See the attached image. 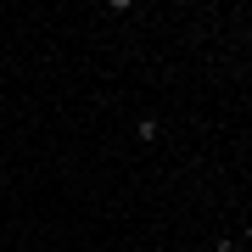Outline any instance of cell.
I'll list each match as a JSON object with an SVG mask.
<instances>
[{"mask_svg": "<svg viewBox=\"0 0 252 252\" xmlns=\"http://www.w3.org/2000/svg\"><path fill=\"white\" fill-rule=\"evenodd\" d=\"M135 135H140V140H146V146H152V140H157V135H162V124H157V118H152V112H146V118H140V124H135Z\"/></svg>", "mask_w": 252, "mask_h": 252, "instance_id": "1", "label": "cell"}, {"mask_svg": "<svg viewBox=\"0 0 252 252\" xmlns=\"http://www.w3.org/2000/svg\"><path fill=\"white\" fill-rule=\"evenodd\" d=\"M241 247H252V224H247V235H241Z\"/></svg>", "mask_w": 252, "mask_h": 252, "instance_id": "2", "label": "cell"}]
</instances>
